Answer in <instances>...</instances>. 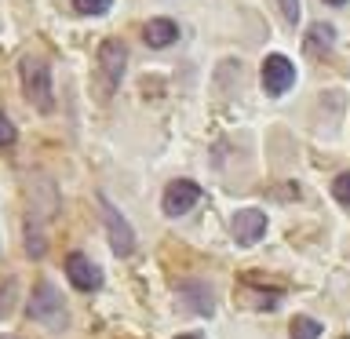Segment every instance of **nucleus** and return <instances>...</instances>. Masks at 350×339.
Masks as SVG:
<instances>
[{"mask_svg": "<svg viewBox=\"0 0 350 339\" xmlns=\"http://www.w3.org/2000/svg\"><path fill=\"white\" fill-rule=\"evenodd\" d=\"M22 73V87H26V98L33 106L40 109V113H48L55 106V92H51V62L40 59V55H26L18 66Z\"/></svg>", "mask_w": 350, "mask_h": 339, "instance_id": "obj_1", "label": "nucleus"}, {"mask_svg": "<svg viewBox=\"0 0 350 339\" xmlns=\"http://www.w3.org/2000/svg\"><path fill=\"white\" fill-rule=\"evenodd\" d=\"M29 317L40 325H48V328L66 325V306H62V295L55 292V284H48V281L37 284V292H33V299H29Z\"/></svg>", "mask_w": 350, "mask_h": 339, "instance_id": "obj_2", "label": "nucleus"}, {"mask_svg": "<svg viewBox=\"0 0 350 339\" xmlns=\"http://www.w3.org/2000/svg\"><path fill=\"white\" fill-rule=\"evenodd\" d=\"M295 84V66L284 55H267L262 59V92L267 95H284Z\"/></svg>", "mask_w": 350, "mask_h": 339, "instance_id": "obj_3", "label": "nucleus"}, {"mask_svg": "<svg viewBox=\"0 0 350 339\" xmlns=\"http://www.w3.org/2000/svg\"><path fill=\"white\" fill-rule=\"evenodd\" d=\"M201 201V186L197 182H190V179H175V182H168V190H164V215H186L190 208Z\"/></svg>", "mask_w": 350, "mask_h": 339, "instance_id": "obj_4", "label": "nucleus"}, {"mask_svg": "<svg viewBox=\"0 0 350 339\" xmlns=\"http://www.w3.org/2000/svg\"><path fill=\"white\" fill-rule=\"evenodd\" d=\"M124 62H128V48L117 37H109V40L98 44V70H103L109 87L120 84V77H124Z\"/></svg>", "mask_w": 350, "mask_h": 339, "instance_id": "obj_5", "label": "nucleus"}, {"mask_svg": "<svg viewBox=\"0 0 350 339\" xmlns=\"http://www.w3.org/2000/svg\"><path fill=\"white\" fill-rule=\"evenodd\" d=\"M103 219H106V230H109V245H113L117 256H128L131 248H135V234H131V226H128V219L117 212L113 204L103 197Z\"/></svg>", "mask_w": 350, "mask_h": 339, "instance_id": "obj_6", "label": "nucleus"}, {"mask_svg": "<svg viewBox=\"0 0 350 339\" xmlns=\"http://www.w3.org/2000/svg\"><path fill=\"white\" fill-rule=\"evenodd\" d=\"M66 277H70L73 288H81V292H95L98 284H103V270H98L88 256L73 252V256L66 259Z\"/></svg>", "mask_w": 350, "mask_h": 339, "instance_id": "obj_7", "label": "nucleus"}, {"mask_svg": "<svg viewBox=\"0 0 350 339\" xmlns=\"http://www.w3.org/2000/svg\"><path fill=\"white\" fill-rule=\"evenodd\" d=\"M230 230H234V241H237V245H256V241L267 234V215H262L259 208H245V212L234 215Z\"/></svg>", "mask_w": 350, "mask_h": 339, "instance_id": "obj_8", "label": "nucleus"}, {"mask_svg": "<svg viewBox=\"0 0 350 339\" xmlns=\"http://www.w3.org/2000/svg\"><path fill=\"white\" fill-rule=\"evenodd\" d=\"M179 299L183 306H190L193 314H212L215 310V303H212V288L201 281H183L179 284Z\"/></svg>", "mask_w": 350, "mask_h": 339, "instance_id": "obj_9", "label": "nucleus"}, {"mask_svg": "<svg viewBox=\"0 0 350 339\" xmlns=\"http://www.w3.org/2000/svg\"><path fill=\"white\" fill-rule=\"evenodd\" d=\"M142 33H146V44H150V48H168V44L179 40V26H175L172 18H150Z\"/></svg>", "mask_w": 350, "mask_h": 339, "instance_id": "obj_10", "label": "nucleus"}, {"mask_svg": "<svg viewBox=\"0 0 350 339\" xmlns=\"http://www.w3.org/2000/svg\"><path fill=\"white\" fill-rule=\"evenodd\" d=\"M321 336V321L314 317H295L292 321V339H317Z\"/></svg>", "mask_w": 350, "mask_h": 339, "instance_id": "obj_11", "label": "nucleus"}, {"mask_svg": "<svg viewBox=\"0 0 350 339\" xmlns=\"http://www.w3.org/2000/svg\"><path fill=\"white\" fill-rule=\"evenodd\" d=\"M109 4H113V0H73V8L81 11V15H106Z\"/></svg>", "mask_w": 350, "mask_h": 339, "instance_id": "obj_12", "label": "nucleus"}, {"mask_svg": "<svg viewBox=\"0 0 350 339\" xmlns=\"http://www.w3.org/2000/svg\"><path fill=\"white\" fill-rule=\"evenodd\" d=\"M332 193H336L339 204H350V172H343V175L332 182Z\"/></svg>", "mask_w": 350, "mask_h": 339, "instance_id": "obj_13", "label": "nucleus"}, {"mask_svg": "<svg viewBox=\"0 0 350 339\" xmlns=\"http://www.w3.org/2000/svg\"><path fill=\"white\" fill-rule=\"evenodd\" d=\"M15 135H18L15 124H11V120L0 113V146H11V142H15Z\"/></svg>", "mask_w": 350, "mask_h": 339, "instance_id": "obj_14", "label": "nucleus"}, {"mask_svg": "<svg viewBox=\"0 0 350 339\" xmlns=\"http://www.w3.org/2000/svg\"><path fill=\"white\" fill-rule=\"evenodd\" d=\"M278 8H281V15L288 18L292 26L299 22V0H278Z\"/></svg>", "mask_w": 350, "mask_h": 339, "instance_id": "obj_15", "label": "nucleus"}, {"mask_svg": "<svg viewBox=\"0 0 350 339\" xmlns=\"http://www.w3.org/2000/svg\"><path fill=\"white\" fill-rule=\"evenodd\" d=\"M336 40V33H332V26H314V33H310V44H332Z\"/></svg>", "mask_w": 350, "mask_h": 339, "instance_id": "obj_16", "label": "nucleus"}, {"mask_svg": "<svg viewBox=\"0 0 350 339\" xmlns=\"http://www.w3.org/2000/svg\"><path fill=\"white\" fill-rule=\"evenodd\" d=\"M325 4H332V8H339V4H347V0H325Z\"/></svg>", "mask_w": 350, "mask_h": 339, "instance_id": "obj_17", "label": "nucleus"}, {"mask_svg": "<svg viewBox=\"0 0 350 339\" xmlns=\"http://www.w3.org/2000/svg\"><path fill=\"white\" fill-rule=\"evenodd\" d=\"M179 339H197V336H179Z\"/></svg>", "mask_w": 350, "mask_h": 339, "instance_id": "obj_18", "label": "nucleus"}]
</instances>
